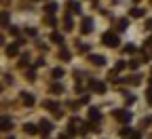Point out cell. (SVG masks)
Here are the masks:
<instances>
[{"mask_svg":"<svg viewBox=\"0 0 152 139\" xmlns=\"http://www.w3.org/2000/svg\"><path fill=\"white\" fill-rule=\"evenodd\" d=\"M53 40H55V42H64V38H61L59 34H53Z\"/></svg>","mask_w":152,"mask_h":139,"instance_id":"cell-15","label":"cell"},{"mask_svg":"<svg viewBox=\"0 0 152 139\" xmlns=\"http://www.w3.org/2000/svg\"><path fill=\"white\" fill-rule=\"evenodd\" d=\"M9 124H11V122H9V118H2V129H4V131L9 129Z\"/></svg>","mask_w":152,"mask_h":139,"instance_id":"cell-14","label":"cell"},{"mask_svg":"<svg viewBox=\"0 0 152 139\" xmlns=\"http://www.w3.org/2000/svg\"><path fill=\"white\" fill-rule=\"evenodd\" d=\"M133 139H140V133H133Z\"/></svg>","mask_w":152,"mask_h":139,"instance_id":"cell-19","label":"cell"},{"mask_svg":"<svg viewBox=\"0 0 152 139\" xmlns=\"http://www.w3.org/2000/svg\"><path fill=\"white\" fill-rule=\"evenodd\" d=\"M102 42H104L106 47L114 49V47H118V36H116V34H112V32H106V34L102 36Z\"/></svg>","mask_w":152,"mask_h":139,"instance_id":"cell-1","label":"cell"},{"mask_svg":"<svg viewBox=\"0 0 152 139\" xmlns=\"http://www.w3.org/2000/svg\"><path fill=\"white\" fill-rule=\"evenodd\" d=\"M91 61H93L95 65H104V63H106V59H104L102 55H91Z\"/></svg>","mask_w":152,"mask_h":139,"instance_id":"cell-4","label":"cell"},{"mask_svg":"<svg viewBox=\"0 0 152 139\" xmlns=\"http://www.w3.org/2000/svg\"><path fill=\"white\" fill-rule=\"evenodd\" d=\"M131 15H133V17H142V15H144V11H142V9H133V11H131Z\"/></svg>","mask_w":152,"mask_h":139,"instance_id":"cell-9","label":"cell"},{"mask_svg":"<svg viewBox=\"0 0 152 139\" xmlns=\"http://www.w3.org/2000/svg\"><path fill=\"white\" fill-rule=\"evenodd\" d=\"M2 25H4V28H7V25H9V15H7V13H4V15H2Z\"/></svg>","mask_w":152,"mask_h":139,"instance_id":"cell-13","label":"cell"},{"mask_svg":"<svg viewBox=\"0 0 152 139\" xmlns=\"http://www.w3.org/2000/svg\"><path fill=\"white\" fill-rule=\"evenodd\" d=\"M70 9H72V13H76V9H78V4H76V2H70Z\"/></svg>","mask_w":152,"mask_h":139,"instance_id":"cell-17","label":"cell"},{"mask_svg":"<svg viewBox=\"0 0 152 139\" xmlns=\"http://www.w3.org/2000/svg\"><path fill=\"white\" fill-rule=\"evenodd\" d=\"M146 28H148V30H152V19H148V21H146Z\"/></svg>","mask_w":152,"mask_h":139,"instance_id":"cell-18","label":"cell"},{"mask_svg":"<svg viewBox=\"0 0 152 139\" xmlns=\"http://www.w3.org/2000/svg\"><path fill=\"white\" fill-rule=\"evenodd\" d=\"M89 118H91V120H99V112L97 110H91L89 112Z\"/></svg>","mask_w":152,"mask_h":139,"instance_id":"cell-7","label":"cell"},{"mask_svg":"<svg viewBox=\"0 0 152 139\" xmlns=\"http://www.w3.org/2000/svg\"><path fill=\"white\" fill-rule=\"evenodd\" d=\"M150 82H152V78H150Z\"/></svg>","mask_w":152,"mask_h":139,"instance_id":"cell-21","label":"cell"},{"mask_svg":"<svg viewBox=\"0 0 152 139\" xmlns=\"http://www.w3.org/2000/svg\"><path fill=\"white\" fill-rule=\"evenodd\" d=\"M91 25H93V23H91V19H85V21H83V32L89 34V32H91Z\"/></svg>","mask_w":152,"mask_h":139,"instance_id":"cell-5","label":"cell"},{"mask_svg":"<svg viewBox=\"0 0 152 139\" xmlns=\"http://www.w3.org/2000/svg\"><path fill=\"white\" fill-rule=\"evenodd\" d=\"M91 87H93L95 91H99V93H104V91H106V87H104V82H91Z\"/></svg>","mask_w":152,"mask_h":139,"instance_id":"cell-6","label":"cell"},{"mask_svg":"<svg viewBox=\"0 0 152 139\" xmlns=\"http://www.w3.org/2000/svg\"><path fill=\"white\" fill-rule=\"evenodd\" d=\"M23 103L32 106V103H34V97H32V95H26V97H23Z\"/></svg>","mask_w":152,"mask_h":139,"instance_id":"cell-8","label":"cell"},{"mask_svg":"<svg viewBox=\"0 0 152 139\" xmlns=\"http://www.w3.org/2000/svg\"><path fill=\"white\" fill-rule=\"evenodd\" d=\"M61 74H64V72H61V70H59V68H57V70H53V76H55V78H59V76H61Z\"/></svg>","mask_w":152,"mask_h":139,"instance_id":"cell-16","label":"cell"},{"mask_svg":"<svg viewBox=\"0 0 152 139\" xmlns=\"http://www.w3.org/2000/svg\"><path fill=\"white\" fill-rule=\"evenodd\" d=\"M55 11H57V7H55V4H49V7H47V13H49V15H53Z\"/></svg>","mask_w":152,"mask_h":139,"instance_id":"cell-11","label":"cell"},{"mask_svg":"<svg viewBox=\"0 0 152 139\" xmlns=\"http://www.w3.org/2000/svg\"><path fill=\"white\" fill-rule=\"evenodd\" d=\"M116 118H118L121 122H129V120H131V114L125 112V110H118V112H116Z\"/></svg>","mask_w":152,"mask_h":139,"instance_id":"cell-2","label":"cell"},{"mask_svg":"<svg viewBox=\"0 0 152 139\" xmlns=\"http://www.w3.org/2000/svg\"><path fill=\"white\" fill-rule=\"evenodd\" d=\"M7 55H17V47H9L7 49Z\"/></svg>","mask_w":152,"mask_h":139,"instance_id":"cell-12","label":"cell"},{"mask_svg":"<svg viewBox=\"0 0 152 139\" xmlns=\"http://www.w3.org/2000/svg\"><path fill=\"white\" fill-rule=\"evenodd\" d=\"M135 2H137V0H135Z\"/></svg>","mask_w":152,"mask_h":139,"instance_id":"cell-22","label":"cell"},{"mask_svg":"<svg viewBox=\"0 0 152 139\" xmlns=\"http://www.w3.org/2000/svg\"><path fill=\"white\" fill-rule=\"evenodd\" d=\"M148 101H150V103H152V93H150V95H148Z\"/></svg>","mask_w":152,"mask_h":139,"instance_id":"cell-20","label":"cell"},{"mask_svg":"<svg viewBox=\"0 0 152 139\" xmlns=\"http://www.w3.org/2000/svg\"><path fill=\"white\" fill-rule=\"evenodd\" d=\"M26 131H28L30 135H34V133H36V127H34V124H26Z\"/></svg>","mask_w":152,"mask_h":139,"instance_id":"cell-10","label":"cell"},{"mask_svg":"<svg viewBox=\"0 0 152 139\" xmlns=\"http://www.w3.org/2000/svg\"><path fill=\"white\" fill-rule=\"evenodd\" d=\"M11 139H13V137H11Z\"/></svg>","mask_w":152,"mask_h":139,"instance_id":"cell-23","label":"cell"},{"mask_svg":"<svg viewBox=\"0 0 152 139\" xmlns=\"http://www.w3.org/2000/svg\"><path fill=\"white\" fill-rule=\"evenodd\" d=\"M49 131H51V122L49 120H42L40 122V133L42 135H49Z\"/></svg>","mask_w":152,"mask_h":139,"instance_id":"cell-3","label":"cell"}]
</instances>
